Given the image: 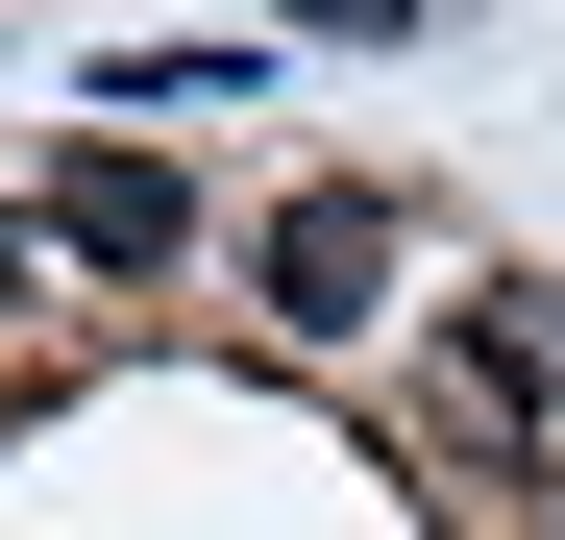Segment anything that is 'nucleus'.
<instances>
[{"instance_id": "1", "label": "nucleus", "mask_w": 565, "mask_h": 540, "mask_svg": "<svg viewBox=\"0 0 565 540\" xmlns=\"http://www.w3.org/2000/svg\"><path fill=\"white\" fill-rule=\"evenodd\" d=\"M246 270H270V320H296V344H344L369 295H394V197H270Z\"/></svg>"}, {"instance_id": "4", "label": "nucleus", "mask_w": 565, "mask_h": 540, "mask_svg": "<svg viewBox=\"0 0 565 540\" xmlns=\"http://www.w3.org/2000/svg\"><path fill=\"white\" fill-rule=\"evenodd\" d=\"M25 246H50V222H25V197H0V320H25Z\"/></svg>"}, {"instance_id": "2", "label": "nucleus", "mask_w": 565, "mask_h": 540, "mask_svg": "<svg viewBox=\"0 0 565 540\" xmlns=\"http://www.w3.org/2000/svg\"><path fill=\"white\" fill-rule=\"evenodd\" d=\"M50 246H74V270H172V246H198V197H172L148 148H50Z\"/></svg>"}, {"instance_id": "3", "label": "nucleus", "mask_w": 565, "mask_h": 540, "mask_svg": "<svg viewBox=\"0 0 565 540\" xmlns=\"http://www.w3.org/2000/svg\"><path fill=\"white\" fill-rule=\"evenodd\" d=\"M467 418H565V295H467Z\"/></svg>"}]
</instances>
